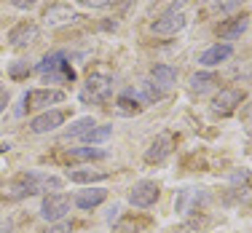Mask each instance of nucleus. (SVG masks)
Segmentation results:
<instances>
[{
	"mask_svg": "<svg viewBox=\"0 0 252 233\" xmlns=\"http://www.w3.org/2000/svg\"><path fill=\"white\" fill-rule=\"evenodd\" d=\"M35 73L43 75L46 81H64V83H73L75 81V70L70 67L67 62V54L64 51H54L49 57H43L35 67Z\"/></svg>",
	"mask_w": 252,
	"mask_h": 233,
	"instance_id": "obj_1",
	"label": "nucleus"
},
{
	"mask_svg": "<svg viewBox=\"0 0 252 233\" xmlns=\"http://www.w3.org/2000/svg\"><path fill=\"white\" fill-rule=\"evenodd\" d=\"M59 190L62 188V180L51 175H38V172H30V175H22L19 180L14 182V196H35L43 193V190Z\"/></svg>",
	"mask_w": 252,
	"mask_h": 233,
	"instance_id": "obj_2",
	"label": "nucleus"
},
{
	"mask_svg": "<svg viewBox=\"0 0 252 233\" xmlns=\"http://www.w3.org/2000/svg\"><path fill=\"white\" fill-rule=\"evenodd\" d=\"M113 94V78L110 75H102V73H92L86 78L81 88V102H107Z\"/></svg>",
	"mask_w": 252,
	"mask_h": 233,
	"instance_id": "obj_3",
	"label": "nucleus"
},
{
	"mask_svg": "<svg viewBox=\"0 0 252 233\" xmlns=\"http://www.w3.org/2000/svg\"><path fill=\"white\" fill-rule=\"evenodd\" d=\"M70 196H64V193H49L43 199V204H40V217L46 220V223H59V220H64L67 217V212H70Z\"/></svg>",
	"mask_w": 252,
	"mask_h": 233,
	"instance_id": "obj_4",
	"label": "nucleus"
},
{
	"mask_svg": "<svg viewBox=\"0 0 252 233\" xmlns=\"http://www.w3.org/2000/svg\"><path fill=\"white\" fill-rule=\"evenodd\" d=\"M64 102V91L59 88H30L25 94L27 110H49V105Z\"/></svg>",
	"mask_w": 252,
	"mask_h": 233,
	"instance_id": "obj_5",
	"label": "nucleus"
},
{
	"mask_svg": "<svg viewBox=\"0 0 252 233\" xmlns=\"http://www.w3.org/2000/svg\"><path fill=\"white\" fill-rule=\"evenodd\" d=\"M158 196H161V188L153 180H140L129 190V204L137 209H148L158 201Z\"/></svg>",
	"mask_w": 252,
	"mask_h": 233,
	"instance_id": "obj_6",
	"label": "nucleus"
},
{
	"mask_svg": "<svg viewBox=\"0 0 252 233\" xmlns=\"http://www.w3.org/2000/svg\"><path fill=\"white\" fill-rule=\"evenodd\" d=\"M185 25H188V19H185L183 11H164V14H161L158 19L151 25V29H153L156 35H164V38H169V35L183 32Z\"/></svg>",
	"mask_w": 252,
	"mask_h": 233,
	"instance_id": "obj_7",
	"label": "nucleus"
},
{
	"mask_svg": "<svg viewBox=\"0 0 252 233\" xmlns=\"http://www.w3.org/2000/svg\"><path fill=\"white\" fill-rule=\"evenodd\" d=\"M75 19H78V14L64 3H51L49 8L43 11V25L51 27V29L64 27V25H70V22H75Z\"/></svg>",
	"mask_w": 252,
	"mask_h": 233,
	"instance_id": "obj_8",
	"label": "nucleus"
},
{
	"mask_svg": "<svg viewBox=\"0 0 252 233\" xmlns=\"http://www.w3.org/2000/svg\"><path fill=\"white\" fill-rule=\"evenodd\" d=\"M62 123H64L62 110H46V113H40V116H35L32 121H30V131H35V134H49V131L59 129Z\"/></svg>",
	"mask_w": 252,
	"mask_h": 233,
	"instance_id": "obj_9",
	"label": "nucleus"
},
{
	"mask_svg": "<svg viewBox=\"0 0 252 233\" xmlns=\"http://www.w3.org/2000/svg\"><path fill=\"white\" fill-rule=\"evenodd\" d=\"M38 38H40V27H38V25H32V22H19V25H16V27L8 32V43H11V46H16V49L35 43Z\"/></svg>",
	"mask_w": 252,
	"mask_h": 233,
	"instance_id": "obj_10",
	"label": "nucleus"
},
{
	"mask_svg": "<svg viewBox=\"0 0 252 233\" xmlns=\"http://www.w3.org/2000/svg\"><path fill=\"white\" fill-rule=\"evenodd\" d=\"M242 102H244V91H239V88H223V91L212 99V110L228 116V113H233L236 105H242Z\"/></svg>",
	"mask_w": 252,
	"mask_h": 233,
	"instance_id": "obj_11",
	"label": "nucleus"
},
{
	"mask_svg": "<svg viewBox=\"0 0 252 233\" xmlns=\"http://www.w3.org/2000/svg\"><path fill=\"white\" fill-rule=\"evenodd\" d=\"M116 110L121 113V116H140V113L145 110V99L140 97V91L126 88L121 97L116 99Z\"/></svg>",
	"mask_w": 252,
	"mask_h": 233,
	"instance_id": "obj_12",
	"label": "nucleus"
},
{
	"mask_svg": "<svg viewBox=\"0 0 252 233\" xmlns=\"http://www.w3.org/2000/svg\"><path fill=\"white\" fill-rule=\"evenodd\" d=\"M172 145H175L172 134H158L151 142V147L145 150V161H148V164H158V161H164L166 155L172 153Z\"/></svg>",
	"mask_w": 252,
	"mask_h": 233,
	"instance_id": "obj_13",
	"label": "nucleus"
},
{
	"mask_svg": "<svg viewBox=\"0 0 252 233\" xmlns=\"http://www.w3.org/2000/svg\"><path fill=\"white\" fill-rule=\"evenodd\" d=\"M231 54H233V49H231L228 43H215L212 49H207V51L199 57V64H201V67H215V64L231 59Z\"/></svg>",
	"mask_w": 252,
	"mask_h": 233,
	"instance_id": "obj_14",
	"label": "nucleus"
},
{
	"mask_svg": "<svg viewBox=\"0 0 252 233\" xmlns=\"http://www.w3.org/2000/svg\"><path fill=\"white\" fill-rule=\"evenodd\" d=\"M105 199H107L105 188H89V190H81V193L75 196V206L78 209H94V206H99Z\"/></svg>",
	"mask_w": 252,
	"mask_h": 233,
	"instance_id": "obj_15",
	"label": "nucleus"
},
{
	"mask_svg": "<svg viewBox=\"0 0 252 233\" xmlns=\"http://www.w3.org/2000/svg\"><path fill=\"white\" fill-rule=\"evenodd\" d=\"M151 81L158 88H164V91H166L169 86H175V83H177V70L169 67V64H156V67L151 70Z\"/></svg>",
	"mask_w": 252,
	"mask_h": 233,
	"instance_id": "obj_16",
	"label": "nucleus"
},
{
	"mask_svg": "<svg viewBox=\"0 0 252 233\" xmlns=\"http://www.w3.org/2000/svg\"><path fill=\"white\" fill-rule=\"evenodd\" d=\"M199 201H207V193H199L196 188H185V190H180V196L175 199V206H177V212H190L193 204H199Z\"/></svg>",
	"mask_w": 252,
	"mask_h": 233,
	"instance_id": "obj_17",
	"label": "nucleus"
},
{
	"mask_svg": "<svg viewBox=\"0 0 252 233\" xmlns=\"http://www.w3.org/2000/svg\"><path fill=\"white\" fill-rule=\"evenodd\" d=\"M215 86H218V75L215 73H196L190 78V91H196V94H207Z\"/></svg>",
	"mask_w": 252,
	"mask_h": 233,
	"instance_id": "obj_18",
	"label": "nucleus"
},
{
	"mask_svg": "<svg viewBox=\"0 0 252 233\" xmlns=\"http://www.w3.org/2000/svg\"><path fill=\"white\" fill-rule=\"evenodd\" d=\"M67 158L70 161H102L107 158V153L102 147H73V150H67Z\"/></svg>",
	"mask_w": 252,
	"mask_h": 233,
	"instance_id": "obj_19",
	"label": "nucleus"
},
{
	"mask_svg": "<svg viewBox=\"0 0 252 233\" xmlns=\"http://www.w3.org/2000/svg\"><path fill=\"white\" fill-rule=\"evenodd\" d=\"M94 126H97V121H94L92 116H86V118H78L75 123H70V129L64 131V140H81L86 131H92Z\"/></svg>",
	"mask_w": 252,
	"mask_h": 233,
	"instance_id": "obj_20",
	"label": "nucleus"
},
{
	"mask_svg": "<svg viewBox=\"0 0 252 233\" xmlns=\"http://www.w3.org/2000/svg\"><path fill=\"white\" fill-rule=\"evenodd\" d=\"M247 25H250L247 16H242V19H233L231 25H220L218 32H220V38H223V40H236L239 35H242L244 29H247Z\"/></svg>",
	"mask_w": 252,
	"mask_h": 233,
	"instance_id": "obj_21",
	"label": "nucleus"
},
{
	"mask_svg": "<svg viewBox=\"0 0 252 233\" xmlns=\"http://www.w3.org/2000/svg\"><path fill=\"white\" fill-rule=\"evenodd\" d=\"M113 137V126H94L92 131H86V134L81 137L86 145H102V142H107Z\"/></svg>",
	"mask_w": 252,
	"mask_h": 233,
	"instance_id": "obj_22",
	"label": "nucleus"
},
{
	"mask_svg": "<svg viewBox=\"0 0 252 233\" xmlns=\"http://www.w3.org/2000/svg\"><path fill=\"white\" fill-rule=\"evenodd\" d=\"M102 180H107V172H86V169L70 172V182H78V185H86V182H102Z\"/></svg>",
	"mask_w": 252,
	"mask_h": 233,
	"instance_id": "obj_23",
	"label": "nucleus"
},
{
	"mask_svg": "<svg viewBox=\"0 0 252 233\" xmlns=\"http://www.w3.org/2000/svg\"><path fill=\"white\" fill-rule=\"evenodd\" d=\"M140 97L145 99V102H158V99H164V88H158L151 78H148V81H142V86H140Z\"/></svg>",
	"mask_w": 252,
	"mask_h": 233,
	"instance_id": "obj_24",
	"label": "nucleus"
},
{
	"mask_svg": "<svg viewBox=\"0 0 252 233\" xmlns=\"http://www.w3.org/2000/svg\"><path fill=\"white\" fill-rule=\"evenodd\" d=\"M70 231H73V223L70 220H59V223H51L46 233H70Z\"/></svg>",
	"mask_w": 252,
	"mask_h": 233,
	"instance_id": "obj_25",
	"label": "nucleus"
},
{
	"mask_svg": "<svg viewBox=\"0 0 252 233\" xmlns=\"http://www.w3.org/2000/svg\"><path fill=\"white\" fill-rule=\"evenodd\" d=\"M11 231H14V220L0 214V233H11Z\"/></svg>",
	"mask_w": 252,
	"mask_h": 233,
	"instance_id": "obj_26",
	"label": "nucleus"
},
{
	"mask_svg": "<svg viewBox=\"0 0 252 233\" xmlns=\"http://www.w3.org/2000/svg\"><path fill=\"white\" fill-rule=\"evenodd\" d=\"M83 5H89V8H105V5H110L113 0H81Z\"/></svg>",
	"mask_w": 252,
	"mask_h": 233,
	"instance_id": "obj_27",
	"label": "nucleus"
},
{
	"mask_svg": "<svg viewBox=\"0 0 252 233\" xmlns=\"http://www.w3.org/2000/svg\"><path fill=\"white\" fill-rule=\"evenodd\" d=\"M11 75H14V78H19V75H30V67H25V64H14V67H11Z\"/></svg>",
	"mask_w": 252,
	"mask_h": 233,
	"instance_id": "obj_28",
	"label": "nucleus"
},
{
	"mask_svg": "<svg viewBox=\"0 0 252 233\" xmlns=\"http://www.w3.org/2000/svg\"><path fill=\"white\" fill-rule=\"evenodd\" d=\"M35 3H38V0H14V5H16V8H22V11H25V8H32Z\"/></svg>",
	"mask_w": 252,
	"mask_h": 233,
	"instance_id": "obj_29",
	"label": "nucleus"
},
{
	"mask_svg": "<svg viewBox=\"0 0 252 233\" xmlns=\"http://www.w3.org/2000/svg\"><path fill=\"white\" fill-rule=\"evenodd\" d=\"M247 182L250 180V172H236V175H231V182Z\"/></svg>",
	"mask_w": 252,
	"mask_h": 233,
	"instance_id": "obj_30",
	"label": "nucleus"
},
{
	"mask_svg": "<svg viewBox=\"0 0 252 233\" xmlns=\"http://www.w3.org/2000/svg\"><path fill=\"white\" fill-rule=\"evenodd\" d=\"M218 5H223V8H231V5H239V3H244V0H215Z\"/></svg>",
	"mask_w": 252,
	"mask_h": 233,
	"instance_id": "obj_31",
	"label": "nucleus"
},
{
	"mask_svg": "<svg viewBox=\"0 0 252 233\" xmlns=\"http://www.w3.org/2000/svg\"><path fill=\"white\" fill-rule=\"evenodd\" d=\"M118 212H121V206H113V209H110V214H107V223H113V220L118 217Z\"/></svg>",
	"mask_w": 252,
	"mask_h": 233,
	"instance_id": "obj_32",
	"label": "nucleus"
},
{
	"mask_svg": "<svg viewBox=\"0 0 252 233\" xmlns=\"http://www.w3.org/2000/svg\"><path fill=\"white\" fill-rule=\"evenodd\" d=\"M0 110H3V102H0Z\"/></svg>",
	"mask_w": 252,
	"mask_h": 233,
	"instance_id": "obj_33",
	"label": "nucleus"
}]
</instances>
